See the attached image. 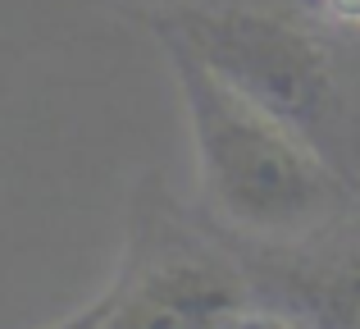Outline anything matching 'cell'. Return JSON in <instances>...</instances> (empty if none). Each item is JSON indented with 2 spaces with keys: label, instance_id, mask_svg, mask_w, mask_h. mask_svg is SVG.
<instances>
[{
  "label": "cell",
  "instance_id": "obj_7",
  "mask_svg": "<svg viewBox=\"0 0 360 329\" xmlns=\"http://www.w3.org/2000/svg\"><path fill=\"white\" fill-rule=\"evenodd\" d=\"M246 329H283V325H246Z\"/></svg>",
  "mask_w": 360,
  "mask_h": 329
},
{
  "label": "cell",
  "instance_id": "obj_6",
  "mask_svg": "<svg viewBox=\"0 0 360 329\" xmlns=\"http://www.w3.org/2000/svg\"><path fill=\"white\" fill-rule=\"evenodd\" d=\"M324 9L347 27H360V0H324Z\"/></svg>",
  "mask_w": 360,
  "mask_h": 329
},
{
  "label": "cell",
  "instance_id": "obj_5",
  "mask_svg": "<svg viewBox=\"0 0 360 329\" xmlns=\"http://www.w3.org/2000/svg\"><path fill=\"white\" fill-rule=\"evenodd\" d=\"M119 297H123V284H115L110 293H101V297H91L82 311H73V316H64V321H55L51 329H105L110 316L119 311Z\"/></svg>",
  "mask_w": 360,
  "mask_h": 329
},
{
  "label": "cell",
  "instance_id": "obj_4",
  "mask_svg": "<svg viewBox=\"0 0 360 329\" xmlns=\"http://www.w3.org/2000/svg\"><path fill=\"white\" fill-rule=\"evenodd\" d=\"M297 316L306 329H360V261L301 284Z\"/></svg>",
  "mask_w": 360,
  "mask_h": 329
},
{
  "label": "cell",
  "instance_id": "obj_2",
  "mask_svg": "<svg viewBox=\"0 0 360 329\" xmlns=\"http://www.w3.org/2000/svg\"><path fill=\"white\" fill-rule=\"evenodd\" d=\"M178 42L192 46L224 82H233L288 124H306L328 101V60L306 32L264 14H187Z\"/></svg>",
  "mask_w": 360,
  "mask_h": 329
},
{
  "label": "cell",
  "instance_id": "obj_1",
  "mask_svg": "<svg viewBox=\"0 0 360 329\" xmlns=\"http://www.w3.org/2000/svg\"><path fill=\"white\" fill-rule=\"evenodd\" d=\"M169 64L192 128L205 197L246 229H297L328 201V169L297 124L224 82L192 46L169 37Z\"/></svg>",
  "mask_w": 360,
  "mask_h": 329
},
{
  "label": "cell",
  "instance_id": "obj_3",
  "mask_svg": "<svg viewBox=\"0 0 360 329\" xmlns=\"http://www.w3.org/2000/svg\"><path fill=\"white\" fill-rule=\"evenodd\" d=\"M105 329H242V288L201 261H174L123 284Z\"/></svg>",
  "mask_w": 360,
  "mask_h": 329
}]
</instances>
